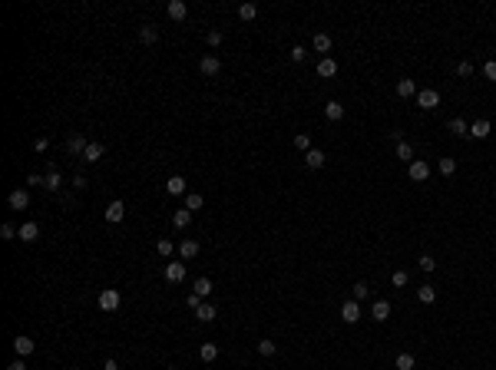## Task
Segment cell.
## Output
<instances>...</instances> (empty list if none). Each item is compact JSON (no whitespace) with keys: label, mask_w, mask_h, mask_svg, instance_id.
Listing matches in <instances>:
<instances>
[{"label":"cell","mask_w":496,"mask_h":370,"mask_svg":"<svg viewBox=\"0 0 496 370\" xmlns=\"http://www.w3.org/2000/svg\"><path fill=\"white\" fill-rule=\"evenodd\" d=\"M156 252H159V255H162V258H169V255H172V252H175V244H172V241H169V238H162V241H156Z\"/></svg>","instance_id":"35"},{"label":"cell","mask_w":496,"mask_h":370,"mask_svg":"<svg viewBox=\"0 0 496 370\" xmlns=\"http://www.w3.org/2000/svg\"><path fill=\"white\" fill-rule=\"evenodd\" d=\"M341 321L344 324H357L361 321V304H357L354 298L347 301V304H341Z\"/></svg>","instance_id":"2"},{"label":"cell","mask_w":496,"mask_h":370,"mask_svg":"<svg viewBox=\"0 0 496 370\" xmlns=\"http://www.w3.org/2000/svg\"><path fill=\"white\" fill-rule=\"evenodd\" d=\"M10 208H14V212H20V208H27V205H30V195H27L24 189H17V192H10Z\"/></svg>","instance_id":"12"},{"label":"cell","mask_w":496,"mask_h":370,"mask_svg":"<svg viewBox=\"0 0 496 370\" xmlns=\"http://www.w3.org/2000/svg\"><path fill=\"white\" fill-rule=\"evenodd\" d=\"M73 189H86V175H76V179H73Z\"/></svg>","instance_id":"49"},{"label":"cell","mask_w":496,"mask_h":370,"mask_svg":"<svg viewBox=\"0 0 496 370\" xmlns=\"http://www.w3.org/2000/svg\"><path fill=\"white\" fill-rule=\"evenodd\" d=\"M185 189H189V182L182 179V175H172V179L165 182V192H169V195H189Z\"/></svg>","instance_id":"7"},{"label":"cell","mask_w":496,"mask_h":370,"mask_svg":"<svg viewBox=\"0 0 496 370\" xmlns=\"http://www.w3.org/2000/svg\"><path fill=\"white\" fill-rule=\"evenodd\" d=\"M351 294H354V301H357V304H361V301L367 298V284H364V281H357L354 288H351Z\"/></svg>","instance_id":"39"},{"label":"cell","mask_w":496,"mask_h":370,"mask_svg":"<svg viewBox=\"0 0 496 370\" xmlns=\"http://www.w3.org/2000/svg\"><path fill=\"white\" fill-rule=\"evenodd\" d=\"M311 47H315L318 53H328V50H331V37H328V33H315V40H311Z\"/></svg>","instance_id":"21"},{"label":"cell","mask_w":496,"mask_h":370,"mask_svg":"<svg viewBox=\"0 0 496 370\" xmlns=\"http://www.w3.org/2000/svg\"><path fill=\"white\" fill-rule=\"evenodd\" d=\"M238 17H242V20H255V17H258V7H255V4H242V7H238Z\"/></svg>","instance_id":"32"},{"label":"cell","mask_w":496,"mask_h":370,"mask_svg":"<svg viewBox=\"0 0 496 370\" xmlns=\"http://www.w3.org/2000/svg\"><path fill=\"white\" fill-rule=\"evenodd\" d=\"M189 221H192V212H189V208H179V212L172 215V225H175V228H189Z\"/></svg>","instance_id":"19"},{"label":"cell","mask_w":496,"mask_h":370,"mask_svg":"<svg viewBox=\"0 0 496 370\" xmlns=\"http://www.w3.org/2000/svg\"><path fill=\"white\" fill-rule=\"evenodd\" d=\"M417 298L424 301V304H433V301H437V291H433L430 284H424V288H417Z\"/></svg>","instance_id":"30"},{"label":"cell","mask_w":496,"mask_h":370,"mask_svg":"<svg viewBox=\"0 0 496 370\" xmlns=\"http://www.w3.org/2000/svg\"><path fill=\"white\" fill-rule=\"evenodd\" d=\"M370 317L384 324L387 317H390V301H374V307H370Z\"/></svg>","instance_id":"9"},{"label":"cell","mask_w":496,"mask_h":370,"mask_svg":"<svg viewBox=\"0 0 496 370\" xmlns=\"http://www.w3.org/2000/svg\"><path fill=\"white\" fill-rule=\"evenodd\" d=\"M139 40H142V43H156V40H159V30H156L152 24L139 27Z\"/></svg>","instance_id":"23"},{"label":"cell","mask_w":496,"mask_h":370,"mask_svg":"<svg viewBox=\"0 0 496 370\" xmlns=\"http://www.w3.org/2000/svg\"><path fill=\"white\" fill-rule=\"evenodd\" d=\"M324 116H328V119H331V122H338V119H341V116H344V106H341V102H338V99H331V102H328V106H324Z\"/></svg>","instance_id":"16"},{"label":"cell","mask_w":496,"mask_h":370,"mask_svg":"<svg viewBox=\"0 0 496 370\" xmlns=\"http://www.w3.org/2000/svg\"><path fill=\"white\" fill-rule=\"evenodd\" d=\"M397 159H404V162H414V149H410L407 142H397Z\"/></svg>","instance_id":"34"},{"label":"cell","mask_w":496,"mask_h":370,"mask_svg":"<svg viewBox=\"0 0 496 370\" xmlns=\"http://www.w3.org/2000/svg\"><path fill=\"white\" fill-rule=\"evenodd\" d=\"M457 73H460V76H473V63H470V60H463V63L457 66Z\"/></svg>","instance_id":"44"},{"label":"cell","mask_w":496,"mask_h":370,"mask_svg":"<svg viewBox=\"0 0 496 370\" xmlns=\"http://www.w3.org/2000/svg\"><path fill=\"white\" fill-rule=\"evenodd\" d=\"M414 93H417V83H414V79H401V83H397V96L407 99V96H414Z\"/></svg>","instance_id":"24"},{"label":"cell","mask_w":496,"mask_h":370,"mask_svg":"<svg viewBox=\"0 0 496 370\" xmlns=\"http://www.w3.org/2000/svg\"><path fill=\"white\" fill-rule=\"evenodd\" d=\"M275 350H278L275 340H258V354L261 357H275Z\"/></svg>","instance_id":"33"},{"label":"cell","mask_w":496,"mask_h":370,"mask_svg":"<svg viewBox=\"0 0 496 370\" xmlns=\"http://www.w3.org/2000/svg\"><path fill=\"white\" fill-rule=\"evenodd\" d=\"M417 106L420 109H437V106H440V93H437V89H420L417 93Z\"/></svg>","instance_id":"1"},{"label":"cell","mask_w":496,"mask_h":370,"mask_svg":"<svg viewBox=\"0 0 496 370\" xmlns=\"http://www.w3.org/2000/svg\"><path fill=\"white\" fill-rule=\"evenodd\" d=\"M414 363H417V360H414V354H401V357H397V370H414Z\"/></svg>","instance_id":"36"},{"label":"cell","mask_w":496,"mask_h":370,"mask_svg":"<svg viewBox=\"0 0 496 370\" xmlns=\"http://www.w3.org/2000/svg\"><path fill=\"white\" fill-rule=\"evenodd\" d=\"M185 304H189V307H192V311H199V304H202V298H199V294H195V291H192V294H189V298H185Z\"/></svg>","instance_id":"47"},{"label":"cell","mask_w":496,"mask_h":370,"mask_svg":"<svg viewBox=\"0 0 496 370\" xmlns=\"http://www.w3.org/2000/svg\"><path fill=\"white\" fill-rule=\"evenodd\" d=\"M483 73H486V79H493V83H496V60H489V63L483 66Z\"/></svg>","instance_id":"45"},{"label":"cell","mask_w":496,"mask_h":370,"mask_svg":"<svg viewBox=\"0 0 496 370\" xmlns=\"http://www.w3.org/2000/svg\"><path fill=\"white\" fill-rule=\"evenodd\" d=\"M199 357H202V363H212L215 357H219V347L215 344H202L199 347Z\"/></svg>","instance_id":"20"},{"label":"cell","mask_w":496,"mask_h":370,"mask_svg":"<svg viewBox=\"0 0 496 370\" xmlns=\"http://www.w3.org/2000/svg\"><path fill=\"white\" fill-rule=\"evenodd\" d=\"M437 169H440V175H453V172H457V159H440Z\"/></svg>","instance_id":"31"},{"label":"cell","mask_w":496,"mask_h":370,"mask_svg":"<svg viewBox=\"0 0 496 370\" xmlns=\"http://www.w3.org/2000/svg\"><path fill=\"white\" fill-rule=\"evenodd\" d=\"M86 146H89V142L83 139V136H73V139L66 142V149H70V156H83V152H86Z\"/></svg>","instance_id":"17"},{"label":"cell","mask_w":496,"mask_h":370,"mask_svg":"<svg viewBox=\"0 0 496 370\" xmlns=\"http://www.w3.org/2000/svg\"><path fill=\"white\" fill-rule=\"evenodd\" d=\"M417 268L420 271H433V268H437V261H433L430 255H420V258H417Z\"/></svg>","instance_id":"38"},{"label":"cell","mask_w":496,"mask_h":370,"mask_svg":"<svg viewBox=\"0 0 496 370\" xmlns=\"http://www.w3.org/2000/svg\"><path fill=\"white\" fill-rule=\"evenodd\" d=\"M185 14H189V7H185L182 0H169V17H172V20H185Z\"/></svg>","instance_id":"18"},{"label":"cell","mask_w":496,"mask_h":370,"mask_svg":"<svg viewBox=\"0 0 496 370\" xmlns=\"http://www.w3.org/2000/svg\"><path fill=\"white\" fill-rule=\"evenodd\" d=\"M182 278H185V265H179V261H172V265H165V281L179 284Z\"/></svg>","instance_id":"11"},{"label":"cell","mask_w":496,"mask_h":370,"mask_svg":"<svg viewBox=\"0 0 496 370\" xmlns=\"http://www.w3.org/2000/svg\"><path fill=\"white\" fill-rule=\"evenodd\" d=\"M294 146H298V149H305V152H308V149H315V146H311V139H308L305 133H298V136H294Z\"/></svg>","instance_id":"40"},{"label":"cell","mask_w":496,"mask_h":370,"mask_svg":"<svg viewBox=\"0 0 496 370\" xmlns=\"http://www.w3.org/2000/svg\"><path fill=\"white\" fill-rule=\"evenodd\" d=\"M116 307H119V291H113V288L100 291V311H116Z\"/></svg>","instance_id":"4"},{"label":"cell","mask_w":496,"mask_h":370,"mask_svg":"<svg viewBox=\"0 0 496 370\" xmlns=\"http://www.w3.org/2000/svg\"><path fill=\"white\" fill-rule=\"evenodd\" d=\"M37 235H40L37 221H24V225L17 228V238H20V241H37Z\"/></svg>","instance_id":"6"},{"label":"cell","mask_w":496,"mask_h":370,"mask_svg":"<svg viewBox=\"0 0 496 370\" xmlns=\"http://www.w3.org/2000/svg\"><path fill=\"white\" fill-rule=\"evenodd\" d=\"M318 76H324V79H331V76H338V63L331 60V56H324L321 63H318Z\"/></svg>","instance_id":"13"},{"label":"cell","mask_w":496,"mask_h":370,"mask_svg":"<svg viewBox=\"0 0 496 370\" xmlns=\"http://www.w3.org/2000/svg\"><path fill=\"white\" fill-rule=\"evenodd\" d=\"M103 370H119V363L116 360H106V363H103Z\"/></svg>","instance_id":"50"},{"label":"cell","mask_w":496,"mask_h":370,"mask_svg":"<svg viewBox=\"0 0 496 370\" xmlns=\"http://www.w3.org/2000/svg\"><path fill=\"white\" fill-rule=\"evenodd\" d=\"M489 129H493V126H489L486 119H476V122L470 126V136H473V139H486V136H489Z\"/></svg>","instance_id":"15"},{"label":"cell","mask_w":496,"mask_h":370,"mask_svg":"<svg viewBox=\"0 0 496 370\" xmlns=\"http://www.w3.org/2000/svg\"><path fill=\"white\" fill-rule=\"evenodd\" d=\"M205 43H209V47H219V43H222V33L219 30H209V33H205Z\"/></svg>","instance_id":"41"},{"label":"cell","mask_w":496,"mask_h":370,"mask_svg":"<svg viewBox=\"0 0 496 370\" xmlns=\"http://www.w3.org/2000/svg\"><path fill=\"white\" fill-rule=\"evenodd\" d=\"M202 205H205V198L199 195V192H189V195H185V208H189V212H199Z\"/></svg>","instance_id":"28"},{"label":"cell","mask_w":496,"mask_h":370,"mask_svg":"<svg viewBox=\"0 0 496 370\" xmlns=\"http://www.w3.org/2000/svg\"><path fill=\"white\" fill-rule=\"evenodd\" d=\"M43 182H47V189H60V172H56V169H50V172L43 175Z\"/></svg>","instance_id":"37"},{"label":"cell","mask_w":496,"mask_h":370,"mask_svg":"<svg viewBox=\"0 0 496 370\" xmlns=\"http://www.w3.org/2000/svg\"><path fill=\"white\" fill-rule=\"evenodd\" d=\"M390 281H394V288H404V284H407V271H394Z\"/></svg>","instance_id":"42"},{"label":"cell","mask_w":496,"mask_h":370,"mask_svg":"<svg viewBox=\"0 0 496 370\" xmlns=\"http://www.w3.org/2000/svg\"><path fill=\"white\" fill-rule=\"evenodd\" d=\"M199 70H202V76H215V73L222 70L219 56H202V63H199Z\"/></svg>","instance_id":"10"},{"label":"cell","mask_w":496,"mask_h":370,"mask_svg":"<svg viewBox=\"0 0 496 370\" xmlns=\"http://www.w3.org/2000/svg\"><path fill=\"white\" fill-rule=\"evenodd\" d=\"M7 370H27V367H24V360H14V363H10Z\"/></svg>","instance_id":"51"},{"label":"cell","mask_w":496,"mask_h":370,"mask_svg":"<svg viewBox=\"0 0 496 370\" xmlns=\"http://www.w3.org/2000/svg\"><path fill=\"white\" fill-rule=\"evenodd\" d=\"M47 146H50V139H37V142H33V149H37V152H47Z\"/></svg>","instance_id":"48"},{"label":"cell","mask_w":496,"mask_h":370,"mask_svg":"<svg viewBox=\"0 0 496 370\" xmlns=\"http://www.w3.org/2000/svg\"><path fill=\"white\" fill-rule=\"evenodd\" d=\"M83 159H86V162H100V159H103V146H100V142H89L86 152H83Z\"/></svg>","instance_id":"22"},{"label":"cell","mask_w":496,"mask_h":370,"mask_svg":"<svg viewBox=\"0 0 496 370\" xmlns=\"http://www.w3.org/2000/svg\"><path fill=\"white\" fill-rule=\"evenodd\" d=\"M305 56H308V50H305V47H294V50H291V60H294V63H301Z\"/></svg>","instance_id":"46"},{"label":"cell","mask_w":496,"mask_h":370,"mask_svg":"<svg viewBox=\"0 0 496 370\" xmlns=\"http://www.w3.org/2000/svg\"><path fill=\"white\" fill-rule=\"evenodd\" d=\"M450 133L453 136H470V126H466V119H450Z\"/></svg>","instance_id":"25"},{"label":"cell","mask_w":496,"mask_h":370,"mask_svg":"<svg viewBox=\"0 0 496 370\" xmlns=\"http://www.w3.org/2000/svg\"><path fill=\"white\" fill-rule=\"evenodd\" d=\"M0 238H7V241H10V238H17V228H14V225H0Z\"/></svg>","instance_id":"43"},{"label":"cell","mask_w":496,"mask_h":370,"mask_svg":"<svg viewBox=\"0 0 496 370\" xmlns=\"http://www.w3.org/2000/svg\"><path fill=\"white\" fill-rule=\"evenodd\" d=\"M33 347H37V344H33L30 337H24V334H17V337H14V350H17V357L33 354Z\"/></svg>","instance_id":"8"},{"label":"cell","mask_w":496,"mask_h":370,"mask_svg":"<svg viewBox=\"0 0 496 370\" xmlns=\"http://www.w3.org/2000/svg\"><path fill=\"white\" fill-rule=\"evenodd\" d=\"M179 255H182L185 261L195 258V255H199V241H182V244H179Z\"/></svg>","instance_id":"26"},{"label":"cell","mask_w":496,"mask_h":370,"mask_svg":"<svg viewBox=\"0 0 496 370\" xmlns=\"http://www.w3.org/2000/svg\"><path fill=\"white\" fill-rule=\"evenodd\" d=\"M407 175H410L414 182H427V175H430V166H427L424 159H414V162L407 166Z\"/></svg>","instance_id":"3"},{"label":"cell","mask_w":496,"mask_h":370,"mask_svg":"<svg viewBox=\"0 0 496 370\" xmlns=\"http://www.w3.org/2000/svg\"><path fill=\"white\" fill-rule=\"evenodd\" d=\"M192 291H195L199 298H209V294H212V281H209V278H199V281H195V288H192Z\"/></svg>","instance_id":"29"},{"label":"cell","mask_w":496,"mask_h":370,"mask_svg":"<svg viewBox=\"0 0 496 370\" xmlns=\"http://www.w3.org/2000/svg\"><path fill=\"white\" fill-rule=\"evenodd\" d=\"M123 218H126V205L119 202V198L106 205V221H113V225H116V221H123Z\"/></svg>","instance_id":"5"},{"label":"cell","mask_w":496,"mask_h":370,"mask_svg":"<svg viewBox=\"0 0 496 370\" xmlns=\"http://www.w3.org/2000/svg\"><path fill=\"white\" fill-rule=\"evenodd\" d=\"M195 317L202 324H209V321H215V307L212 304H199V311H195Z\"/></svg>","instance_id":"27"},{"label":"cell","mask_w":496,"mask_h":370,"mask_svg":"<svg viewBox=\"0 0 496 370\" xmlns=\"http://www.w3.org/2000/svg\"><path fill=\"white\" fill-rule=\"evenodd\" d=\"M169 370H179V367H169Z\"/></svg>","instance_id":"52"},{"label":"cell","mask_w":496,"mask_h":370,"mask_svg":"<svg viewBox=\"0 0 496 370\" xmlns=\"http://www.w3.org/2000/svg\"><path fill=\"white\" fill-rule=\"evenodd\" d=\"M305 166L308 169H321L324 166V152L321 149H308L305 152Z\"/></svg>","instance_id":"14"}]
</instances>
